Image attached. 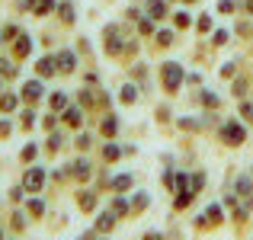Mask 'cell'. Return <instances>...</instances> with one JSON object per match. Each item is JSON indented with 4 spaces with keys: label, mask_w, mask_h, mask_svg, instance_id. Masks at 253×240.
Wrapping results in <instances>:
<instances>
[{
    "label": "cell",
    "mask_w": 253,
    "mask_h": 240,
    "mask_svg": "<svg viewBox=\"0 0 253 240\" xmlns=\"http://www.w3.org/2000/svg\"><path fill=\"white\" fill-rule=\"evenodd\" d=\"M128 186H131V176H119L116 179V189H128Z\"/></svg>",
    "instance_id": "cell-10"
},
{
    "label": "cell",
    "mask_w": 253,
    "mask_h": 240,
    "mask_svg": "<svg viewBox=\"0 0 253 240\" xmlns=\"http://www.w3.org/2000/svg\"><path fill=\"white\" fill-rule=\"evenodd\" d=\"M209 221H221V205H211L209 208Z\"/></svg>",
    "instance_id": "cell-6"
},
{
    "label": "cell",
    "mask_w": 253,
    "mask_h": 240,
    "mask_svg": "<svg viewBox=\"0 0 253 240\" xmlns=\"http://www.w3.org/2000/svg\"><path fill=\"white\" fill-rule=\"evenodd\" d=\"M228 39H231V36H228V32H224V29H221V32H215V42H218V45H224V42H228Z\"/></svg>",
    "instance_id": "cell-13"
},
{
    "label": "cell",
    "mask_w": 253,
    "mask_h": 240,
    "mask_svg": "<svg viewBox=\"0 0 253 240\" xmlns=\"http://www.w3.org/2000/svg\"><path fill=\"white\" fill-rule=\"evenodd\" d=\"M122 99H125V103H131V99H135V90H131V86H125V93H122Z\"/></svg>",
    "instance_id": "cell-15"
},
{
    "label": "cell",
    "mask_w": 253,
    "mask_h": 240,
    "mask_svg": "<svg viewBox=\"0 0 253 240\" xmlns=\"http://www.w3.org/2000/svg\"><path fill=\"white\" fill-rule=\"evenodd\" d=\"M157 39H161V45H170V42H173V32H161Z\"/></svg>",
    "instance_id": "cell-14"
},
{
    "label": "cell",
    "mask_w": 253,
    "mask_h": 240,
    "mask_svg": "<svg viewBox=\"0 0 253 240\" xmlns=\"http://www.w3.org/2000/svg\"><path fill=\"white\" fill-rule=\"evenodd\" d=\"M151 240H157V237H151Z\"/></svg>",
    "instance_id": "cell-18"
},
{
    "label": "cell",
    "mask_w": 253,
    "mask_h": 240,
    "mask_svg": "<svg viewBox=\"0 0 253 240\" xmlns=\"http://www.w3.org/2000/svg\"><path fill=\"white\" fill-rule=\"evenodd\" d=\"M221 138H224L228 144H241V141H244V128H241L237 122H224V128H221Z\"/></svg>",
    "instance_id": "cell-2"
},
{
    "label": "cell",
    "mask_w": 253,
    "mask_h": 240,
    "mask_svg": "<svg viewBox=\"0 0 253 240\" xmlns=\"http://www.w3.org/2000/svg\"><path fill=\"white\" fill-rule=\"evenodd\" d=\"M247 10H250V13H253V0H247Z\"/></svg>",
    "instance_id": "cell-17"
},
{
    "label": "cell",
    "mask_w": 253,
    "mask_h": 240,
    "mask_svg": "<svg viewBox=\"0 0 253 240\" xmlns=\"http://www.w3.org/2000/svg\"><path fill=\"white\" fill-rule=\"evenodd\" d=\"M164 83H167V90H179V83H183V68H179V64H167V68H164Z\"/></svg>",
    "instance_id": "cell-1"
},
{
    "label": "cell",
    "mask_w": 253,
    "mask_h": 240,
    "mask_svg": "<svg viewBox=\"0 0 253 240\" xmlns=\"http://www.w3.org/2000/svg\"><path fill=\"white\" fill-rule=\"evenodd\" d=\"M237 192H241V196H250V192H253V183H250L247 176H244V179H237Z\"/></svg>",
    "instance_id": "cell-5"
},
{
    "label": "cell",
    "mask_w": 253,
    "mask_h": 240,
    "mask_svg": "<svg viewBox=\"0 0 253 240\" xmlns=\"http://www.w3.org/2000/svg\"><path fill=\"white\" fill-rule=\"evenodd\" d=\"M26 186H29V189H39V186H42V170H32L29 176H26Z\"/></svg>",
    "instance_id": "cell-4"
},
{
    "label": "cell",
    "mask_w": 253,
    "mask_h": 240,
    "mask_svg": "<svg viewBox=\"0 0 253 240\" xmlns=\"http://www.w3.org/2000/svg\"><path fill=\"white\" fill-rule=\"evenodd\" d=\"M202 183H205V176H202V173H196V176H192V189H202Z\"/></svg>",
    "instance_id": "cell-12"
},
{
    "label": "cell",
    "mask_w": 253,
    "mask_h": 240,
    "mask_svg": "<svg viewBox=\"0 0 253 240\" xmlns=\"http://www.w3.org/2000/svg\"><path fill=\"white\" fill-rule=\"evenodd\" d=\"M234 10V3H231V0H221V3H218V13H231Z\"/></svg>",
    "instance_id": "cell-11"
},
{
    "label": "cell",
    "mask_w": 253,
    "mask_h": 240,
    "mask_svg": "<svg viewBox=\"0 0 253 240\" xmlns=\"http://www.w3.org/2000/svg\"><path fill=\"white\" fill-rule=\"evenodd\" d=\"M148 10H151V16H154V19L167 16V6H164V0H148Z\"/></svg>",
    "instance_id": "cell-3"
},
{
    "label": "cell",
    "mask_w": 253,
    "mask_h": 240,
    "mask_svg": "<svg viewBox=\"0 0 253 240\" xmlns=\"http://www.w3.org/2000/svg\"><path fill=\"white\" fill-rule=\"evenodd\" d=\"M199 29H202V32H209V29H211V23H209V16H202V19H199Z\"/></svg>",
    "instance_id": "cell-16"
},
{
    "label": "cell",
    "mask_w": 253,
    "mask_h": 240,
    "mask_svg": "<svg viewBox=\"0 0 253 240\" xmlns=\"http://www.w3.org/2000/svg\"><path fill=\"white\" fill-rule=\"evenodd\" d=\"M39 93H42V86H39V83H29V86H26V96H32V99H36Z\"/></svg>",
    "instance_id": "cell-8"
},
{
    "label": "cell",
    "mask_w": 253,
    "mask_h": 240,
    "mask_svg": "<svg viewBox=\"0 0 253 240\" xmlns=\"http://www.w3.org/2000/svg\"><path fill=\"white\" fill-rule=\"evenodd\" d=\"M202 103L205 106H218V96H215V93H202Z\"/></svg>",
    "instance_id": "cell-9"
},
{
    "label": "cell",
    "mask_w": 253,
    "mask_h": 240,
    "mask_svg": "<svg viewBox=\"0 0 253 240\" xmlns=\"http://www.w3.org/2000/svg\"><path fill=\"white\" fill-rule=\"evenodd\" d=\"M74 68V55H61V71H71Z\"/></svg>",
    "instance_id": "cell-7"
}]
</instances>
